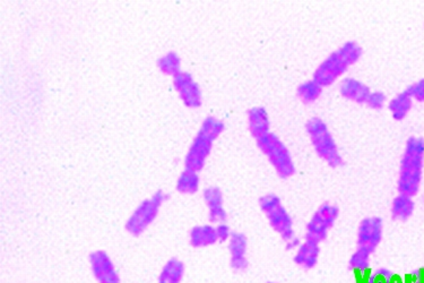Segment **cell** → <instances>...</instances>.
Returning <instances> with one entry per match:
<instances>
[{"mask_svg": "<svg viewBox=\"0 0 424 283\" xmlns=\"http://www.w3.org/2000/svg\"><path fill=\"white\" fill-rule=\"evenodd\" d=\"M216 226L212 224H201L196 226L190 230L189 243L195 248H205L218 243Z\"/></svg>", "mask_w": 424, "mask_h": 283, "instance_id": "obj_17", "label": "cell"}, {"mask_svg": "<svg viewBox=\"0 0 424 283\" xmlns=\"http://www.w3.org/2000/svg\"><path fill=\"white\" fill-rule=\"evenodd\" d=\"M322 92V85L318 84L314 79H310V81H305L302 84H300L297 90L299 99L305 105L314 103L317 100L319 99Z\"/></svg>", "mask_w": 424, "mask_h": 283, "instance_id": "obj_22", "label": "cell"}, {"mask_svg": "<svg viewBox=\"0 0 424 283\" xmlns=\"http://www.w3.org/2000/svg\"><path fill=\"white\" fill-rule=\"evenodd\" d=\"M384 236V222L378 216H369L360 222L358 228V248L365 249L372 254L382 243Z\"/></svg>", "mask_w": 424, "mask_h": 283, "instance_id": "obj_9", "label": "cell"}, {"mask_svg": "<svg viewBox=\"0 0 424 283\" xmlns=\"http://www.w3.org/2000/svg\"><path fill=\"white\" fill-rule=\"evenodd\" d=\"M223 122L215 117H207L201 124V129L192 141L189 150L187 153L186 169L199 173L206 163L209 154L212 152L213 144L218 136L223 133Z\"/></svg>", "mask_w": 424, "mask_h": 283, "instance_id": "obj_3", "label": "cell"}, {"mask_svg": "<svg viewBox=\"0 0 424 283\" xmlns=\"http://www.w3.org/2000/svg\"><path fill=\"white\" fill-rule=\"evenodd\" d=\"M248 126L250 133L254 139L263 137L266 134L271 133V122L265 108H252L248 111Z\"/></svg>", "mask_w": 424, "mask_h": 283, "instance_id": "obj_16", "label": "cell"}, {"mask_svg": "<svg viewBox=\"0 0 424 283\" xmlns=\"http://www.w3.org/2000/svg\"><path fill=\"white\" fill-rule=\"evenodd\" d=\"M260 209L263 211L269 224L277 232L288 249H297L300 241L294 232L293 219L283 205L276 194H266L259 200Z\"/></svg>", "mask_w": 424, "mask_h": 283, "instance_id": "obj_4", "label": "cell"}, {"mask_svg": "<svg viewBox=\"0 0 424 283\" xmlns=\"http://www.w3.org/2000/svg\"><path fill=\"white\" fill-rule=\"evenodd\" d=\"M339 92L345 99L360 103V105H363V103L365 105V102L371 93L370 88H367L365 83H362L359 79H353V77H346V79H342V82L339 84Z\"/></svg>", "mask_w": 424, "mask_h": 283, "instance_id": "obj_14", "label": "cell"}, {"mask_svg": "<svg viewBox=\"0 0 424 283\" xmlns=\"http://www.w3.org/2000/svg\"><path fill=\"white\" fill-rule=\"evenodd\" d=\"M386 101H387V99H386L384 93H382L380 91H375V92H371L367 102H365V105L371 109H375V110H380L386 105Z\"/></svg>", "mask_w": 424, "mask_h": 283, "instance_id": "obj_25", "label": "cell"}, {"mask_svg": "<svg viewBox=\"0 0 424 283\" xmlns=\"http://www.w3.org/2000/svg\"><path fill=\"white\" fill-rule=\"evenodd\" d=\"M320 255L319 243L305 239L303 243H300L295 249L294 254V262L300 267L305 270L314 269L318 263Z\"/></svg>", "mask_w": 424, "mask_h": 283, "instance_id": "obj_15", "label": "cell"}, {"mask_svg": "<svg viewBox=\"0 0 424 283\" xmlns=\"http://www.w3.org/2000/svg\"><path fill=\"white\" fill-rule=\"evenodd\" d=\"M180 64L181 60L178 54H175V52H169V54L160 58L158 66L161 69L162 73L172 75L175 77L181 71Z\"/></svg>", "mask_w": 424, "mask_h": 283, "instance_id": "obj_24", "label": "cell"}, {"mask_svg": "<svg viewBox=\"0 0 424 283\" xmlns=\"http://www.w3.org/2000/svg\"><path fill=\"white\" fill-rule=\"evenodd\" d=\"M175 88L184 101V105L189 108H197L201 105V90L194 77L188 73L180 71L173 77Z\"/></svg>", "mask_w": 424, "mask_h": 283, "instance_id": "obj_11", "label": "cell"}, {"mask_svg": "<svg viewBox=\"0 0 424 283\" xmlns=\"http://www.w3.org/2000/svg\"><path fill=\"white\" fill-rule=\"evenodd\" d=\"M424 168V139L412 136L407 139L399 163L397 188L401 194L416 196L421 188Z\"/></svg>", "mask_w": 424, "mask_h": 283, "instance_id": "obj_1", "label": "cell"}, {"mask_svg": "<svg viewBox=\"0 0 424 283\" xmlns=\"http://www.w3.org/2000/svg\"><path fill=\"white\" fill-rule=\"evenodd\" d=\"M405 91L412 98L413 101L416 100V101L424 103V79L413 83Z\"/></svg>", "mask_w": 424, "mask_h": 283, "instance_id": "obj_26", "label": "cell"}, {"mask_svg": "<svg viewBox=\"0 0 424 283\" xmlns=\"http://www.w3.org/2000/svg\"><path fill=\"white\" fill-rule=\"evenodd\" d=\"M269 283H276V282H269Z\"/></svg>", "mask_w": 424, "mask_h": 283, "instance_id": "obj_28", "label": "cell"}, {"mask_svg": "<svg viewBox=\"0 0 424 283\" xmlns=\"http://www.w3.org/2000/svg\"><path fill=\"white\" fill-rule=\"evenodd\" d=\"M216 233H218V241L224 243V241H229L233 232L230 229V226L224 222V224H216Z\"/></svg>", "mask_w": 424, "mask_h": 283, "instance_id": "obj_27", "label": "cell"}, {"mask_svg": "<svg viewBox=\"0 0 424 283\" xmlns=\"http://www.w3.org/2000/svg\"><path fill=\"white\" fill-rule=\"evenodd\" d=\"M90 269L98 283H122L118 270L110 256L105 250L90 253Z\"/></svg>", "mask_w": 424, "mask_h": 283, "instance_id": "obj_10", "label": "cell"}, {"mask_svg": "<svg viewBox=\"0 0 424 283\" xmlns=\"http://www.w3.org/2000/svg\"><path fill=\"white\" fill-rule=\"evenodd\" d=\"M339 209L335 204L326 202L320 205L307 224L305 239L320 245L326 241L334 224H336Z\"/></svg>", "mask_w": 424, "mask_h": 283, "instance_id": "obj_8", "label": "cell"}, {"mask_svg": "<svg viewBox=\"0 0 424 283\" xmlns=\"http://www.w3.org/2000/svg\"><path fill=\"white\" fill-rule=\"evenodd\" d=\"M371 253L367 252L365 249L358 248L356 247L355 252L351 256L348 266L353 272L362 273L365 270L369 269L370 266Z\"/></svg>", "mask_w": 424, "mask_h": 283, "instance_id": "obj_23", "label": "cell"}, {"mask_svg": "<svg viewBox=\"0 0 424 283\" xmlns=\"http://www.w3.org/2000/svg\"><path fill=\"white\" fill-rule=\"evenodd\" d=\"M256 143L281 178L288 179L295 173V163L291 152L278 136L274 133L266 134L256 139Z\"/></svg>", "mask_w": 424, "mask_h": 283, "instance_id": "obj_6", "label": "cell"}, {"mask_svg": "<svg viewBox=\"0 0 424 283\" xmlns=\"http://www.w3.org/2000/svg\"><path fill=\"white\" fill-rule=\"evenodd\" d=\"M230 264L235 272H245L248 269L249 262L247 258L248 241L241 232H233L229 241Z\"/></svg>", "mask_w": 424, "mask_h": 283, "instance_id": "obj_12", "label": "cell"}, {"mask_svg": "<svg viewBox=\"0 0 424 283\" xmlns=\"http://www.w3.org/2000/svg\"><path fill=\"white\" fill-rule=\"evenodd\" d=\"M362 52L361 45L354 41L345 42L317 67L314 73V81L322 88L331 86L359 62Z\"/></svg>", "mask_w": 424, "mask_h": 283, "instance_id": "obj_2", "label": "cell"}, {"mask_svg": "<svg viewBox=\"0 0 424 283\" xmlns=\"http://www.w3.org/2000/svg\"><path fill=\"white\" fill-rule=\"evenodd\" d=\"M186 267L182 260L171 258L164 264L158 277V283H182Z\"/></svg>", "mask_w": 424, "mask_h": 283, "instance_id": "obj_19", "label": "cell"}, {"mask_svg": "<svg viewBox=\"0 0 424 283\" xmlns=\"http://www.w3.org/2000/svg\"><path fill=\"white\" fill-rule=\"evenodd\" d=\"M204 201L208 209V218L212 224H224L228 218L224 207L223 194L218 187H207L203 192Z\"/></svg>", "mask_w": 424, "mask_h": 283, "instance_id": "obj_13", "label": "cell"}, {"mask_svg": "<svg viewBox=\"0 0 424 283\" xmlns=\"http://www.w3.org/2000/svg\"><path fill=\"white\" fill-rule=\"evenodd\" d=\"M167 200V194L161 190L144 200L130 215L124 226L126 230L134 237H139L141 233H144L158 218L160 209Z\"/></svg>", "mask_w": 424, "mask_h": 283, "instance_id": "obj_7", "label": "cell"}, {"mask_svg": "<svg viewBox=\"0 0 424 283\" xmlns=\"http://www.w3.org/2000/svg\"><path fill=\"white\" fill-rule=\"evenodd\" d=\"M413 99L408 96L406 91L401 92L394 96L393 99L390 100L388 103L390 115L395 120H403L406 118L407 115L412 110Z\"/></svg>", "mask_w": 424, "mask_h": 283, "instance_id": "obj_20", "label": "cell"}, {"mask_svg": "<svg viewBox=\"0 0 424 283\" xmlns=\"http://www.w3.org/2000/svg\"><path fill=\"white\" fill-rule=\"evenodd\" d=\"M305 129L310 137L311 144L314 146L317 156L329 167H342L344 164L342 154L339 152L336 141L331 135L326 122L318 117H314L309 119L305 125Z\"/></svg>", "mask_w": 424, "mask_h": 283, "instance_id": "obj_5", "label": "cell"}, {"mask_svg": "<svg viewBox=\"0 0 424 283\" xmlns=\"http://www.w3.org/2000/svg\"><path fill=\"white\" fill-rule=\"evenodd\" d=\"M199 184H201V179H199L198 173L192 171V170L184 169L177 180V190L181 194L192 195L199 190Z\"/></svg>", "mask_w": 424, "mask_h": 283, "instance_id": "obj_21", "label": "cell"}, {"mask_svg": "<svg viewBox=\"0 0 424 283\" xmlns=\"http://www.w3.org/2000/svg\"><path fill=\"white\" fill-rule=\"evenodd\" d=\"M414 209H416V204L413 201L412 196L399 192V195L394 198L391 207H390L391 218L399 222H405V221L410 220L414 213Z\"/></svg>", "mask_w": 424, "mask_h": 283, "instance_id": "obj_18", "label": "cell"}]
</instances>
